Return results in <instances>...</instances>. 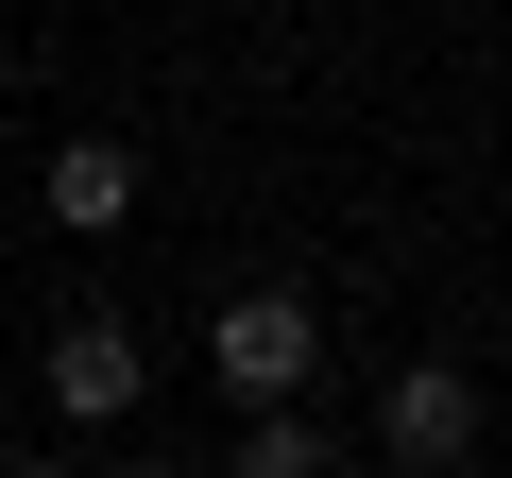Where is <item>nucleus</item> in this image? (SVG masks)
Returning a JSON list of instances; mask_svg holds the SVG:
<instances>
[{
  "mask_svg": "<svg viewBox=\"0 0 512 478\" xmlns=\"http://www.w3.org/2000/svg\"><path fill=\"white\" fill-rule=\"evenodd\" d=\"M205 376H222V410H274V393H308V376H325V308H308V291H222V325H205Z\"/></svg>",
  "mask_w": 512,
  "mask_h": 478,
  "instance_id": "nucleus-1",
  "label": "nucleus"
},
{
  "mask_svg": "<svg viewBox=\"0 0 512 478\" xmlns=\"http://www.w3.org/2000/svg\"><path fill=\"white\" fill-rule=\"evenodd\" d=\"M478 444H495V410H478L461 359H393V376H376V461H393V478H461Z\"/></svg>",
  "mask_w": 512,
  "mask_h": 478,
  "instance_id": "nucleus-2",
  "label": "nucleus"
},
{
  "mask_svg": "<svg viewBox=\"0 0 512 478\" xmlns=\"http://www.w3.org/2000/svg\"><path fill=\"white\" fill-rule=\"evenodd\" d=\"M137 376H154V359H137V325H120V308H69V325H52V410H69V427H120V410H137Z\"/></svg>",
  "mask_w": 512,
  "mask_h": 478,
  "instance_id": "nucleus-3",
  "label": "nucleus"
},
{
  "mask_svg": "<svg viewBox=\"0 0 512 478\" xmlns=\"http://www.w3.org/2000/svg\"><path fill=\"white\" fill-rule=\"evenodd\" d=\"M35 205H52L69 239H120V222H137V154H120V137H69V154L35 171Z\"/></svg>",
  "mask_w": 512,
  "mask_h": 478,
  "instance_id": "nucleus-4",
  "label": "nucleus"
},
{
  "mask_svg": "<svg viewBox=\"0 0 512 478\" xmlns=\"http://www.w3.org/2000/svg\"><path fill=\"white\" fill-rule=\"evenodd\" d=\"M342 444L308 427V393H274V410H239V478H325Z\"/></svg>",
  "mask_w": 512,
  "mask_h": 478,
  "instance_id": "nucleus-5",
  "label": "nucleus"
}]
</instances>
